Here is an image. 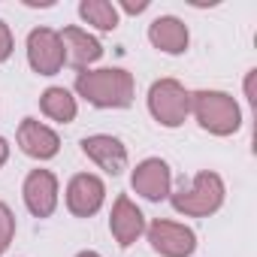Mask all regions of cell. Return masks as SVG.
I'll list each match as a JSON object with an SVG mask.
<instances>
[{"label": "cell", "mask_w": 257, "mask_h": 257, "mask_svg": "<svg viewBox=\"0 0 257 257\" xmlns=\"http://www.w3.org/2000/svg\"><path fill=\"white\" fill-rule=\"evenodd\" d=\"M76 91L100 109H127L134 103V76L127 70H88L76 76Z\"/></svg>", "instance_id": "cell-1"}, {"label": "cell", "mask_w": 257, "mask_h": 257, "mask_svg": "<svg viewBox=\"0 0 257 257\" xmlns=\"http://www.w3.org/2000/svg\"><path fill=\"white\" fill-rule=\"evenodd\" d=\"M191 112L200 121L203 131H209L215 137H230L242 124V112H239L236 100L224 91H194L191 94Z\"/></svg>", "instance_id": "cell-2"}, {"label": "cell", "mask_w": 257, "mask_h": 257, "mask_svg": "<svg viewBox=\"0 0 257 257\" xmlns=\"http://www.w3.org/2000/svg\"><path fill=\"white\" fill-rule=\"evenodd\" d=\"M173 209L182 212V215H191V218H206L212 212L221 209L224 203V182L218 173H197L191 188H179L173 197H170Z\"/></svg>", "instance_id": "cell-3"}, {"label": "cell", "mask_w": 257, "mask_h": 257, "mask_svg": "<svg viewBox=\"0 0 257 257\" xmlns=\"http://www.w3.org/2000/svg\"><path fill=\"white\" fill-rule=\"evenodd\" d=\"M149 109H152L155 121H161L164 127H179V124H185V118L191 112V94L182 88V82L161 79L149 91Z\"/></svg>", "instance_id": "cell-4"}, {"label": "cell", "mask_w": 257, "mask_h": 257, "mask_svg": "<svg viewBox=\"0 0 257 257\" xmlns=\"http://www.w3.org/2000/svg\"><path fill=\"white\" fill-rule=\"evenodd\" d=\"M28 61L40 76H55L67 61L58 31H52V28L31 31V37H28Z\"/></svg>", "instance_id": "cell-5"}, {"label": "cell", "mask_w": 257, "mask_h": 257, "mask_svg": "<svg viewBox=\"0 0 257 257\" xmlns=\"http://www.w3.org/2000/svg\"><path fill=\"white\" fill-rule=\"evenodd\" d=\"M149 242L164 257H191L197 248V236L191 227L176 221H161V218L149 227Z\"/></svg>", "instance_id": "cell-6"}, {"label": "cell", "mask_w": 257, "mask_h": 257, "mask_svg": "<svg viewBox=\"0 0 257 257\" xmlns=\"http://www.w3.org/2000/svg\"><path fill=\"white\" fill-rule=\"evenodd\" d=\"M103 182L97 176H88V173H79L70 179L67 185V206L76 218H91L100 206H103Z\"/></svg>", "instance_id": "cell-7"}, {"label": "cell", "mask_w": 257, "mask_h": 257, "mask_svg": "<svg viewBox=\"0 0 257 257\" xmlns=\"http://www.w3.org/2000/svg\"><path fill=\"white\" fill-rule=\"evenodd\" d=\"M82 152L109 176H121L127 170V149L115 140V137H106V134H97V137H85L82 140Z\"/></svg>", "instance_id": "cell-8"}, {"label": "cell", "mask_w": 257, "mask_h": 257, "mask_svg": "<svg viewBox=\"0 0 257 257\" xmlns=\"http://www.w3.org/2000/svg\"><path fill=\"white\" fill-rule=\"evenodd\" d=\"M25 203H28L31 215L49 218L58 206V179L49 170H34L25 179Z\"/></svg>", "instance_id": "cell-9"}, {"label": "cell", "mask_w": 257, "mask_h": 257, "mask_svg": "<svg viewBox=\"0 0 257 257\" xmlns=\"http://www.w3.org/2000/svg\"><path fill=\"white\" fill-rule=\"evenodd\" d=\"M19 146L28 158H37V161H49L58 155L61 149V140L55 131H49L46 124H40L37 118H25L22 127H19Z\"/></svg>", "instance_id": "cell-10"}, {"label": "cell", "mask_w": 257, "mask_h": 257, "mask_svg": "<svg viewBox=\"0 0 257 257\" xmlns=\"http://www.w3.org/2000/svg\"><path fill=\"white\" fill-rule=\"evenodd\" d=\"M109 227H112L115 242H118L121 248H127V245H134V242L146 233V218H143V212H140L131 200L121 194V197L115 200V206H112Z\"/></svg>", "instance_id": "cell-11"}, {"label": "cell", "mask_w": 257, "mask_h": 257, "mask_svg": "<svg viewBox=\"0 0 257 257\" xmlns=\"http://www.w3.org/2000/svg\"><path fill=\"white\" fill-rule=\"evenodd\" d=\"M134 191L143 194L146 200H164L170 194V167L161 161V158H149L143 161L137 170H134V179H131Z\"/></svg>", "instance_id": "cell-12"}, {"label": "cell", "mask_w": 257, "mask_h": 257, "mask_svg": "<svg viewBox=\"0 0 257 257\" xmlns=\"http://www.w3.org/2000/svg\"><path fill=\"white\" fill-rule=\"evenodd\" d=\"M58 37L64 43V58L73 67H79V70H85L88 64L100 61V55H103V46L88 31H82V28H64Z\"/></svg>", "instance_id": "cell-13"}, {"label": "cell", "mask_w": 257, "mask_h": 257, "mask_svg": "<svg viewBox=\"0 0 257 257\" xmlns=\"http://www.w3.org/2000/svg\"><path fill=\"white\" fill-rule=\"evenodd\" d=\"M149 40L155 49H161L167 55H182L188 49V28L176 16H161L149 25Z\"/></svg>", "instance_id": "cell-14"}, {"label": "cell", "mask_w": 257, "mask_h": 257, "mask_svg": "<svg viewBox=\"0 0 257 257\" xmlns=\"http://www.w3.org/2000/svg\"><path fill=\"white\" fill-rule=\"evenodd\" d=\"M40 106H43V112H46L52 121L67 124V121L76 118V100L70 97L67 88H49V91L40 97Z\"/></svg>", "instance_id": "cell-15"}, {"label": "cell", "mask_w": 257, "mask_h": 257, "mask_svg": "<svg viewBox=\"0 0 257 257\" xmlns=\"http://www.w3.org/2000/svg\"><path fill=\"white\" fill-rule=\"evenodd\" d=\"M79 16L94 25L97 31H115L118 28V10L109 0H82L79 4Z\"/></svg>", "instance_id": "cell-16"}, {"label": "cell", "mask_w": 257, "mask_h": 257, "mask_svg": "<svg viewBox=\"0 0 257 257\" xmlns=\"http://www.w3.org/2000/svg\"><path fill=\"white\" fill-rule=\"evenodd\" d=\"M13 233H16V218H13V212H10L7 203H0V254L10 248Z\"/></svg>", "instance_id": "cell-17"}, {"label": "cell", "mask_w": 257, "mask_h": 257, "mask_svg": "<svg viewBox=\"0 0 257 257\" xmlns=\"http://www.w3.org/2000/svg\"><path fill=\"white\" fill-rule=\"evenodd\" d=\"M13 55V34L7 28V22H0V64Z\"/></svg>", "instance_id": "cell-18"}, {"label": "cell", "mask_w": 257, "mask_h": 257, "mask_svg": "<svg viewBox=\"0 0 257 257\" xmlns=\"http://www.w3.org/2000/svg\"><path fill=\"white\" fill-rule=\"evenodd\" d=\"M121 10L124 13H134V16L137 13H146L149 10V0H140V4H131V0H127V4H121Z\"/></svg>", "instance_id": "cell-19"}, {"label": "cell", "mask_w": 257, "mask_h": 257, "mask_svg": "<svg viewBox=\"0 0 257 257\" xmlns=\"http://www.w3.org/2000/svg\"><path fill=\"white\" fill-rule=\"evenodd\" d=\"M7 158H10V146H7V140L0 137V167L7 164Z\"/></svg>", "instance_id": "cell-20"}, {"label": "cell", "mask_w": 257, "mask_h": 257, "mask_svg": "<svg viewBox=\"0 0 257 257\" xmlns=\"http://www.w3.org/2000/svg\"><path fill=\"white\" fill-rule=\"evenodd\" d=\"M76 257H100L97 251H82V254H76Z\"/></svg>", "instance_id": "cell-21"}]
</instances>
